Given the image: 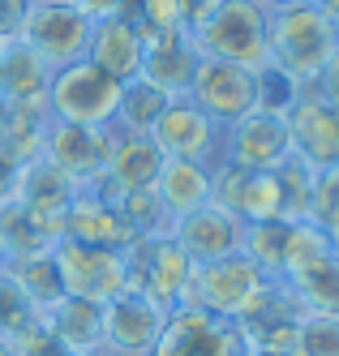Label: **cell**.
Here are the masks:
<instances>
[{
    "label": "cell",
    "instance_id": "1",
    "mask_svg": "<svg viewBox=\"0 0 339 356\" xmlns=\"http://www.w3.org/2000/svg\"><path fill=\"white\" fill-rule=\"evenodd\" d=\"M267 52H271V65L292 73L297 82L314 86L318 73L339 52V22L326 17L314 0L267 9Z\"/></svg>",
    "mask_w": 339,
    "mask_h": 356
},
{
    "label": "cell",
    "instance_id": "2",
    "mask_svg": "<svg viewBox=\"0 0 339 356\" xmlns=\"http://www.w3.org/2000/svg\"><path fill=\"white\" fill-rule=\"evenodd\" d=\"M275 292H279V279H271L249 253H232V258L206 262L194 270L185 305L223 322H249L267 309Z\"/></svg>",
    "mask_w": 339,
    "mask_h": 356
},
{
    "label": "cell",
    "instance_id": "3",
    "mask_svg": "<svg viewBox=\"0 0 339 356\" xmlns=\"http://www.w3.org/2000/svg\"><path fill=\"white\" fill-rule=\"evenodd\" d=\"M198 52L211 60H232L245 69L271 65L267 52V5L262 0H219L189 31Z\"/></svg>",
    "mask_w": 339,
    "mask_h": 356
},
{
    "label": "cell",
    "instance_id": "4",
    "mask_svg": "<svg viewBox=\"0 0 339 356\" xmlns=\"http://www.w3.org/2000/svg\"><path fill=\"white\" fill-rule=\"evenodd\" d=\"M120 82L108 78L99 65L90 60H73L65 69H52L47 82V116L77 124V129H108L116 124L120 108Z\"/></svg>",
    "mask_w": 339,
    "mask_h": 356
},
{
    "label": "cell",
    "instance_id": "5",
    "mask_svg": "<svg viewBox=\"0 0 339 356\" xmlns=\"http://www.w3.org/2000/svg\"><path fill=\"white\" fill-rule=\"evenodd\" d=\"M52 262H56L65 296H86V300L108 305L120 292H129L125 249H99V245H82L73 236H61L52 245Z\"/></svg>",
    "mask_w": 339,
    "mask_h": 356
},
{
    "label": "cell",
    "instance_id": "6",
    "mask_svg": "<svg viewBox=\"0 0 339 356\" xmlns=\"http://www.w3.org/2000/svg\"><path fill=\"white\" fill-rule=\"evenodd\" d=\"M125 262H129V292H142L164 309H180L189 296L194 284V258L180 249L172 236L159 241H134L125 249Z\"/></svg>",
    "mask_w": 339,
    "mask_h": 356
},
{
    "label": "cell",
    "instance_id": "7",
    "mask_svg": "<svg viewBox=\"0 0 339 356\" xmlns=\"http://www.w3.org/2000/svg\"><path fill=\"white\" fill-rule=\"evenodd\" d=\"M90 31H95V17L77 5V0H35L31 13H26L22 39L31 43L52 69H65L73 60H86Z\"/></svg>",
    "mask_w": 339,
    "mask_h": 356
},
{
    "label": "cell",
    "instance_id": "8",
    "mask_svg": "<svg viewBox=\"0 0 339 356\" xmlns=\"http://www.w3.org/2000/svg\"><path fill=\"white\" fill-rule=\"evenodd\" d=\"M150 142L164 150V159H189V163H206V168L223 163V129L189 95L168 99L159 120L150 124Z\"/></svg>",
    "mask_w": 339,
    "mask_h": 356
},
{
    "label": "cell",
    "instance_id": "9",
    "mask_svg": "<svg viewBox=\"0 0 339 356\" xmlns=\"http://www.w3.org/2000/svg\"><path fill=\"white\" fill-rule=\"evenodd\" d=\"M249 352H253V339L241 322H223L180 305V309L168 314V326L150 356H249Z\"/></svg>",
    "mask_w": 339,
    "mask_h": 356
},
{
    "label": "cell",
    "instance_id": "10",
    "mask_svg": "<svg viewBox=\"0 0 339 356\" xmlns=\"http://www.w3.org/2000/svg\"><path fill=\"white\" fill-rule=\"evenodd\" d=\"M189 99L219 124V129H228V124H237L241 116H249L258 108L253 69L202 56V65L194 73V86H189Z\"/></svg>",
    "mask_w": 339,
    "mask_h": 356
},
{
    "label": "cell",
    "instance_id": "11",
    "mask_svg": "<svg viewBox=\"0 0 339 356\" xmlns=\"http://www.w3.org/2000/svg\"><path fill=\"white\" fill-rule=\"evenodd\" d=\"M168 326V309L142 292H120L103 305V356H150Z\"/></svg>",
    "mask_w": 339,
    "mask_h": 356
},
{
    "label": "cell",
    "instance_id": "12",
    "mask_svg": "<svg viewBox=\"0 0 339 356\" xmlns=\"http://www.w3.org/2000/svg\"><path fill=\"white\" fill-rule=\"evenodd\" d=\"M292 155V138H288V116H271V112H249L237 124L223 129V163L241 168V172H275L283 159Z\"/></svg>",
    "mask_w": 339,
    "mask_h": 356
},
{
    "label": "cell",
    "instance_id": "13",
    "mask_svg": "<svg viewBox=\"0 0 339 356\" xmlns=\"http://www.w3.org/2000/svg\"><path fill=\"white\" fill-rule=\"evenodd\" d=\"M108 146H112V124L108 129H77V124L52 120L47 124V142H43V159L56 168L73 189H82V185L95 181V176H103Z\"/></svg>",
    "mask_w": 339,
    "mask_h": 356
},
{
    "label": "cell",
    "instance_id": "14",
    "mask_svg": "<svg viewBox=\"0 0 339 356\" xmlns=\"http://www.w3.org/2000/svg\"><path fill=\"white\" fill-rule=\"evenodd\" d=\"M172 241L194 258V266H206L245 249V223L232 211H223L219 202H206L172 223Z\"/></svg>",
    "mask_w": 339,
    "mask_h": 356
},
{
    "label": "cell",
    "instance_id": "15",
    "mask_svg": "<svg viewBox=\"0 0 339 356\" xmlns=\"http://www.w3.org/2000/svg\"><path fill=\"white\" fill-rule=\"evenodd\" d=\"M223 211H232L245 227L249 223H275L283 219V193H279V176L275 172H241V168H215V193Z\"/></svg>",
    "mask_w": 339,
    "mask_h": 356
},
{
    "label": "cell",
    "instance_id": "16",
    "mask_svg": "<svg viewBox=\"0 0 339 356\" xmlns=\"http://www.w3.org/2000/svg\"><path fill=\"white\" fill-rule=\"evenodd\" d=\"M288 138H292V155L305 159L314 172H326L339 163V112L314 86L288 112Z\"/></svg>",
    "mask_w": 339,
    "mask_h": 356
},
{
    "label": "cell",
    "instance_id": "17",
    "mask_svg": "<svg viewBox=\"0 0 339 356\" xmlns=\"http://www.w3.org/2000/svg\"><path fill=\"white\" fill-rule=\"evenodd\" d=\"M164 150L150 142V134H125L112 124V146H108V163H103V176H95L90 185H99L108 197L129 193V189H155L164 168Z\"/></svg>",
    "mask_w": 339,
    "mask_h": 356
},
{
    "label": "cell",
    "instance_id": "18",
    "mask_svg": "<svg viewBox=\"0 0 339 356\" xmlns=\"http://www.w3.org/2000/svg\"><path fill=\"white\" fill-rule=\"evenodd\" d=\"M73 193L77 189L65 181V176L52 168L47 159H39V163H31V168L22 172V185H17V202H13V207L31 219L52 245H56L65 236V215H69Z\"/></svg>",
    "mask_w": 339,
    "mask_h": 356
},
{
    "label": "cell",
    "instance_id": "19",
    "mask_svg": "<svg viewBox=\"0 0 339 356\" xmlns=\"http://www.w3.org/2000/svg\"><path fill=\"white\" fill-rule=\"evenodd\" d=\"M86 60L99 65V69L108 73V78H116L120 86H129L134 78H142L146 39H142V31H138V22H134V17H95Z\"/></svg>",
    "mask_w": 339,
    "mask_h": 356
},
{
    "label": "cell",
    "instance_id": "20",
    "mask_svg": "<svg viewBox=\"0 0 339 356\" xmlns=\"http://www.w3.org/2000/svg\"><path fill=\"white\" fill-rule=\"evenodd\" d=\"M65 236L82 241V245H99V249H129L134 236L116 211V197H108L99 185L77 189L65 215Z\"/></svg>",
    "mask_w": 339,
    "mask_h": 356
},
{
    "label": "cell",
    "instance_id": "21",
    "mask_svg": "<svg viewBox=\"0 0 339 356\" xmlns=\"http://www.w3.org/2000/svg\"><path fill=\"white\" fill-rule=\"evenodd\" d=\"M202 65V52L189 31H176V35H150L146 39V65H142V78L150 86H159L164 95L180 99L189 95L194 86V73Z\"/></svg>",
    "mask_w": 339,
    "mask_h": 356
},
{
    "label": "cell",
    "instance_id": "22",
    "mask_svg": "<svg viewBox=\"0 0 339 356\" xmlns=\"http://www.w3.org/2000/svg\"><path fill=\"white\" fill-rule=\"evenodd\" d=\"M69 356H103V305L86 296H61L47 314H39Z\"/></svg>",
    "mask_w": 339,
    "mask_h": 356
},
{
    "label": "cell",
    "instance_id": "23",
    "mask_svg": "<svg viewBox=\"0 0 339 356\" xmlns=\"http://www.w3.org/2000/svg\"><path fill=\"white\" fill-rule=\"evenodd\" d=\"M47 82H52V65L26 39H13L0 47V90H5L13 108L47 112Z\"/></svg>",
    "mask_w": 339,
    "mask_h": 356
},
{
    "label": "cell",
    "instance_id": "24",
    "mask_svg": "<svg viewBox=\"0 0 339 356\" xmlns=\"http://www.w3.org/2000/svg\"><path fill=\"white\" fill-rule=\"evenodd\" d=\"M155 193H159V202L168 207V215L176 223L180 215H189V211H198V207L211 202V193H215V168L189 163V159H168L159 168Z\"/></svg>",
    "mask_w": 339,
    "mask_h": 356
},
{
    "label": "cell",
    "instance_id": "25",
    "mask_svg": "<svg viewBox=\"0 0 339 356\" xmlns=\"http://www.w3.org/2000/svg\"><path fill=\"white\" fill-rule=\"evenodd\" d=\"M5 270L13 275V284L22 288L26 305H31L35 314H47L52 305L65 296L61 275H56V262H52V249H43V253H26V258H13Z\"/></svg>",
    "mask_w": 339,
    "mask_h": 356
},
{
    "label": "cell",
    "instance_id": "26",
    "mask_svg": "<svg viewBox=\"0 0 339 356\" xmlns=\"http://www.w3.org/2000/svg\"><path fill=\"white\" fill-rule=\"evenodd\" d=\"M288 292L297 296V305L305 314L339 318V258L326 253L322 262H314L309 270H301L297 279H288Z\"/></svg>",
    "mask_w": 339,
    "mask_h": 356
},
{
    "label": "cell",
    "instance_id": "27",
    "mask_svg": "<svg viewBox=\"0 0 339 356\" xmlns=\"http://www.w3.org/2000/svg\"><path fill=\"white\" fill-rule=\"evenodd\" d=\"M47 124L52 116L43 108H13L5 129H0V150L9 159H17L22 168H31L43 159V142H47Z\"/></svg>",
    "mask_w": 339,
    "mask_h": 356
},
{
    "label": "cell",
    "instance_id": "28",
    "mask_svg": "<svg viewBox=\"0 0 339 356\" xmlns=\"http://www.w3.org/2000/svg\"><path fill=\"white\" fill-rule=\"evenodd\" d=\"M116 211L129 227L134 241H159V236H172V215L159 202L155 189H129V193H116Z\"/></svg>",
    "mask_w": 339,
    "mask_h": 356
},
{
    "label": "cell",
    "instance_id": "29",
    "mask_svg": "<svg viewBox=\"0 0 339 356\" xmlns=\"http://www.w3.org/2000/svg\"><path fill=\"white\" fill-rule=\"evenodd\" d=\"M168 99L159 86H150L146 78H134L120 90V108H116V129L125 134H150V124L159 120V112L168 108Z\"/></svg>",
    "mask_w": 339,
    "mask_h": 356
},
{
    "label": "cell",
    "instance_id": "30",
    "mask_svg": "<svg viewBox=\"0 0 339 356\" xmlns=\"http://www.w3.org/2000/svg\"><path fill=\"white\" fill-rule=\"evenodd\" d=\"M275 176H279V193H283V219H288V223H301V219L314 215V185H318V172L309 168L305 159L288 155V159L275 168Z\"/></svg>",
    "mask_w": 339,
    "mask_h": 356
},
{
    "label": "cell",
    "instance_id": "31",
    "mask_svg": "<svg viewBox=\"0 0 339 356\" xmlns=\"http://www.w3.org/2000/svg\"><path fill=\"white\" fill-rule=\"evenodd\" d=\"M288 219H275V223H249L245 227V249L249 258L262 266L271 279H283V253H288Z\"/></svg>",
    "mask_w": 339,
    "mask_h": 356
},
{
    "label": "cell",
    "instance_id": "32",
    "mask_svg": "<svg viewBox=\"0 0 339 356\" xmlns=\"http://www.w3.org/2000/svg\"><path fill=\"white\" fill-rule=\"evenodd\" d=\"M253 86H258V112H271V116H288L297 108V99L309 90L305 82H297L292 73H283L279 65L253 69Z\"/></svg>",
    "mask_w": 339,
    "mask_h": 356
},
{
    "label": "cell",
    "instance_id": "33",
    "mask_svg": "<svg viewBox=\"0 0 339 356\" xmlns=\"http://www.w3.org/2000/svg\"><path fill=\"white\" fill-rule=\"evenodd\" d=\"M138 31L142 39L150 35H176V31H194V13H189V0H138Z\"/></svg>",
    "mask_w": 339,
    "mask_h": 356
},
{
    "label": "cell",
    "instance_id": "34",
    "mask_svg": "<svg viewBox=\"0 0 339 356\" xmlns=\"http://www.w3.org/2000/svg\"><path fill=\"white\" fill-rule=\"evenodd\" d=\"M297 352H301V356H339V318H326V314H301V326H297Z\"/></svg>",
    "mask_w": 339,
    "mask_h": 356
},
{
    "label": "cell",
    "instance_id": "35",
    "mask_svg": "<svg viewBox=\"0 0 339 356\" xmlns=\"http://www.w3.org/2000/svg\"><path fill=\"white\" fill-rule=\"evenodd\" d=\"M31 318H35V309L26 305L22 288L13 284V275L0 266V335H17Z\"/></svg>",
    "mask_w": 339,
    "mask_h": 356
},
{
    "label": "cell",
    "instance_id": "36",
    "mask_svg": "<svg viewBox=\"0 0 339 356\" xmlns=\"http://www.w3.org/2000/svg\"><path fill=\"white\" fill-rule=\"evenodd\" d=\"M9 339H13V352H17V356H69L56 339H52V330L43 326V318H39V314L26 322L17 335H9Z\"/></svg>",
    "mask_w": 339,
    "mask_h": 356
},
{
    "label": "cell",
    "instance_id": "37",
    "mask_svg": "<svg viewBox=\"0 0 339 356\" xmlns=\"http://www.w3.org/2000/svg\"><path fill=\"white\" fill-rule=\"evenodd\" d=\"M314 223L331 227L339 219V163L318 172V185H314V215H309Z\"/></svg>",
    "mask_w": 339,
    "mask_h": 356
},
{
    "label": "cell",
    "instance_id": "38",
    "mask_svg": "<svg viewBox=\"0 0 339 356\" xmlns=\"http://www.w3.org/2000/svg\"><path fill=\"white\" fill-rule=\"evenodd\" d=\"M26 13H31V0H0V47L22 39Z\"/></svg>",
    "mask_w": 339,
    "mask_h": 356
},
{
    "label": "cell",
    "instance_id": "39",
    "mask_svg": "<svg viewBox=\"0 0 339 356\" xmlns=\"http://www.w3.org/2000/svg\"><path fill=\"white\" fill-rule=\"evenodd\" d=\"M22 172H26V168H22L17 159H9L5 150H0V211H5V207H13V202H17Z\"/></svg>",
    "mask_w": 339,
    "mask_h": 356
},
{
    "label": "cell",
    "instance_id": "40",
    "mask_svg": "<svg viewBox=\"0 0 339 356\" xmlns=\"http://www.w3.org/2000/svg\"><path fill=\"white\" fill-rule=\"evenodd\" d=\"M314 90H318V95L326 99V104H331V108L339 112V52H335V56H331V65H326V69L318 73Z\"/></svg>",
    "mask_w": 339,
    "mask_h": 356
},
{
    "label": "cell",
    "instance_id": "41",
    "mask_svg": "<svg viewBox=\"0 0 339 356\" xmlns=\"http://www.w3.org/2000/svg\"><path fill=\"white\" fill-rule=\"evenodd\" d=\"M13 262V249H9V232H5V215H0V266Z\"/></svg>",
    "mask_w": 339,
    "mask_h": 356
},
{
    "label": "cell",
    "instance_id": "42",
    "mask_svg": "<svg viewBox=\"0 0 339 356\" xmlns=\"http://www.w3.org/2000/svg\"><path fill=\"white\" fill-rule=\"evenodd\" d=\"M314 5H318L326 17H335V22H339V0H314Z\"/></svg>",
    "mask_w": 339,
    "mask_h": 356
},
{
    "label": "cell",
    "instance_id": "43",
    "mask_svg": "<svg viewBox=\"0 0 339 356\" xmlns=\"http://www.w3.org/2000/svg\"><path fill=\"white\" fill-rule=\"evenodd\" d=\"M326 236H331V253H335V258H339V219L326 227Z\"/></svg>",
    "mask_w": 339,
    "mask_h": 356
},
{
    "label": "cell",
    "instance_id": "44",
    "mask_svg": "<svg viewBox=\"0 0 339 356\" xmlns=\"http://www.w3.org/2000/svg\"><path fill=\"white\" fill-rule=\"evenodd\" d=\"M9 112H13V104L5 99V90H0V129H5V120H9Z\"/></svg>",
    "mask_w": 339,
    "mask_h": 356
},
{
    "label": "cell",
    "instance_id": "45",
    "mask_svg": "<svg viewBox=\"0 0 339 356\" xmlns=\"http://www.w3.org/2000/svg\"><path fill=\"white\" fill-rule=\"evenodd\" d=\"M249 356H301V352H271V348H253Z\"/></svg>",
    "mask_w": 339,
    "mask_h": 356
},
{
    "label": "cell",
    "instance_id": "46",
    "mask_svg": "<svg viewBox=\"0 0 339 356\" xmlns=\"http://www.w3.org/2000/svg\"><path fill=\"white\" fill-rule=\"evenodd\" d=\"M0 356H17V352H13V339H9V335H0Z\"/></svg>",
    "mask_w": 339,
    "mask_h": 356
},
{
    "label": "cell",
    "instance_id": "47",
    "mask_svg": "<svg viewBox=\"0 0 339 356\" xmlns=\"http://www.w3.org/2000/svg\"><path fill=\"white\" fill-rule=\"evenodd\" d=\"M267 9H279V5H297V0H262Z\"/></svg>",
    "mask_w": 339,
    "mask_h": 356
},
{
    "label": "cell",
    "instance_id": "48",
    "mask_svg": "<svg viewBox=\"0 0 339 356\" xmlns=\"http://www.w3.org/2000/svg\"><path fill=\"white\" fill-rule=\"evenodd\" d=\"M31 5H35V0H31Z\"/></svg>",
    "mask_w": 339,
    "mask_h": 356
}]
</instances>
